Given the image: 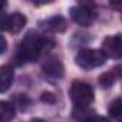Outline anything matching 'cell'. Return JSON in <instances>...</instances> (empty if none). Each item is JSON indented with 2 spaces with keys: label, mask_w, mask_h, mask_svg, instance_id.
Segmentation results:
<instances>
[{
  "label": "cell",
  "mask_w": 122,
  "mask_h": 122,
  "mask_svg": "<svg viewBox=\"0 0 122 122\" xmlns=\"http://www.w3.org/2000/svg\"><path fill=\"white\" fill-rule=\"evenodd\" d=\"M55 46V40L46 35L36 30H29L23 40L17 45L15 50L13 60L16 65H23L29 62H35L42 55H47Z\"/></svg>",
  "instance_id": "obj_1"
},
{
  "label": "cell",
  "mask_w": 122,
  "mask_h": 122,
  "mask_svg": "<svg viewBox=\"0 0 122 122\" xmlns=\"http://www.w3.org/2000/svg\"><path fill=\"white\" fill-rule=\"evenodd\" d=\"M69 96L73 108H88L95 99V92L92 85L83 81H73L69 88Z\"/></svg>",
  "instance_id": "obj_2"
},
{
  "label": "cell",
  "mask_w": 122,
  "mask_h": 122,
  "mask_svg": "<svg viewBox=\"0 0 122 122\" xmlns=\"http://www.w3.org/2000/svg\"><path fill=\"white\" fill-rule=\"evenodd\" d=\"M106 59L108 56L102 49H82L75 57V63L83 71H92L103 66Z\"/></svg>",
  "instance_id": "obj_3"
},
{
  "label": "cell",
  "mask_w": 122,
  "mask_h": 122,
  "mask_svg": "<svg viewBox=\"0 0 122 122\" xmlns=\"http://www.w3.org/2000/svg\"><path fill=\"white\" fill-rule=\"evenodd\" d=\"M71 19L79 25V26H91L95 19H96V12L93 10V5H86V3H79L76 6H72L69 9Z\"/></svg>",
  "instance_id": "obj_4"
},
{
  "label": "cell",
  "mask_w": 122,
  "mask_h": 122,
  "mask_svg": "<svg viewBox=\"0 0 122 122\" xmlns=\"http://www.w3.org/2000/svg\"><path fill=\"white\" fill-rule=\"evenodd\" d=\"M26 16L19 13V12H15L12 15H5L2 16V22H0V27L5 32H9L12 35H16L19 32L23 30V27L26 26Z\"/></svg>",
  "instance_id": "obj_5"
},
{
  "label": "cell",
  "mask_w": 122,
  "mask_h": 122,
  "mask_svg": "<svg viewBox=\"0 0 122 122\" xmlns=\"http://www.w3.org/2000/svg\"><path fill=\"white\" fill-rule=\"evenodd\" d=\"M42 72L49 79H60L65 75V66L56 56H47L42 65Z\"/></svg>",
  "instance_id": "obj_6"
},
{
  "label": "cell",
  "mask_w": 122,
  "mask_h": 122,
  "mask_svg": "<svg viewBox=\"0 0 122 122\" xmlns=\"http://www.w3.org/2000/svg\"><path fill=\"white\" fill-rule=\"evenodd\" d=\"M102 50L106 53L108 57L112 59H122V33L115 36H109L102 43Z\"/></svg>",
  "instance_id": "obj_7"
},
{
  "label": "cell",
  "mask_w": 122,
  "mask_h": 122,
  "mask_svg": "<svg viewBox=\"0 0 122 122\" xmlns=\"http://www.w3.org/2000/svg\"><path fill=\"white\" fill-rule=\"evenodd\" d=\"M39 26L43 30V33H62L66 30L68 23L63 16L57 15V16H52L46 20H42L39 23Z\"/></svg>",
  "instance_id": "obj_8"
},
{
  "label": "cell",
  "mask_w": 122,
  "mask_h": 122,
  "mask_svg": "<svg viewBox=\"0 0 122 122\" xmlns=\"http://www.w3.org/2000/svg\"><path fill=\"white\" fill-rule=\"evenodd\" d=\"M122 76V66H116V68H112V71L109 72H105L103 75L99 76V85L105 89L111 88L115 85L116 79Z\"/></svg>",
  "instance_id": "obj_9"
},
{
  "label": "cell",
  "mask_w": 122,
  "mask_h": 122,
  "mask_svg": "<svg viewBox=\"0 0 122 122\" xmlns=\"http://www.w3.org/2000/svg\"><path fill=\"white\" fill-rule=\"evenodd\" d=\"M13 79H15V73L10 66L5 65L0 68V91H2V93L9 91V88L13 83Z\"/></svg>",
  "instance_id": "obj_10"
},
{
  "label": "cell",
  "mask_w": 122,
  "mask_h": 122,
  "mask_svg": "<svg viewBox=\"0 0 122 122\" xmlns=\"http://www.w3.org/2000/svg\"><path fill=\"white\" fill-rule=\"evenodd\" d=\"M15 118V103H10L7 101L0 102V121L2 122H10Z\"/></svg>",
  "instance_id": "obj_11"
},
{
  "label": "cell",
  "mask_w": 122,
  "mask_h": 122,
  "mask_svg": "<svg viewBox=\"0 0 122 122\" xmlns=\"http://www.w3.org/2000/svg\"><path fill=\"white\" fill-rule=\"evenodd\" d=\"M72 115L78 122H88L89 119H92L96 115V112L92 111L89 106L88 108H73Z\"/></svg>",
  "instance_id": "obj_12"
},
{
  "label": "cell",
  "mask_w": 122,
  "mask_h": 122,
  "mask_svg": "<svg viewBox=\"0 0 122 122\" xmlns=\"http://www.w3.org/2000/svg\"><path fill=\"white\" fill-rule=\"evenodd\" d=\"M108 113L111 118H122V98H116L111 102Z\"/></svg>",
  "instance_id": "obj_13"
},
{
  "label": "cell",
  "mask_w": 122,
  "mask_h": 122,
  "mask_svg": "<svg viewBox=\"0 0 122 122\" xmlns=\"http://www.w3.org/2000/svg\"><path fill=\"white\" fill-rule=\"evenodd\" d=\"M13 99H15V105H16L17 108H20L22 111L27 109V106L30 105V99H29L26 95H16Z\"/></svg>",
  "instance_id": "obj_14"
},
{
  "label": "cell",
  "mask_w": 122,
  "mask_h": 122,
  "mask_svg": "<svg viewBox=\"0 0 122 122\" xmlns=\"http://www.w3.org/2000/svg\"><path fill=\"white\" fill-rule=\"evenodd\" d=\"M111 9H113L115 12H119L122 13V0H112V2L109 3Z\"/></svg>",
  "instance_id": "obj_15"
},
{
  "label": "cell",
  "mask_w": 122,
  "mask_h": 122,
  "mask_svg": "<svg viewBox=\"0 0 122 122\" xmlns=\"http://www.w3.org/2000/svg\"><path fill=\"white\" fill-rule=\"evenodd\" d=\"M42 101L43 102H46V103H55V98H53V95H50L49 92H43V95H42Z\"/></svg>",
  "instance_id": "obj_16"
},
{
  "label": "cell",
  "mask_w": 122,
  "mask_h": 122,
  "mask_svg": "<svg viewBox=\"0 0 122 122\" xmlns=\"http://www.w3.org/2000/svg\"><path fill=\"white\" fill-rule=\"evenodd\" d=\"M88 122H108V119L106 118H103V116H101V115H95L92 119H89Z\"/></svg>",
  "instance_id": "obj_17"
},
{
  "label": "cell",
  "mask_w": 122,
  "mask_h": 122,
  "mask_svg": "<svg viewBox=\"0 0 122 122\" xmlns=\"http://www.w3.org/2000/svg\"><path fill=\"white\" fill-rule=\"evenodd\" d=\"M2 53H5L6 52V39H5V36H2V50H0Z\"/></svg>",
  "instance_id": "obj_18"
},
{
  "label": "cell",
  "mask_w": 122,
  "mask_h": 122,
  "mask_svg": "<svg viewBox=\"0 0 122 122\" xmlns=\"http://www.w3.org/2000/svg\"><path fill=\"white\" fill-rule=\"evenodd\" d=\"M30 122H45L43 119H40V118H35V119H32Z\"/></svg>",
  "instance_id": "obj_19"
},
{
  "label": "cell",
  "mask_w": 122,
  "mask_h": 122,
  "mask_svg": "<svg viewBox=\"0 0 122 122\" xmlns=\"http://www.w3.org/2000/svg\"><path fill=\"white\" fill-rule=\"evenodd\" d=\"M119 122H122V119H121V121H119Z\"/></svg>",
  "instance_id": "obj_20"
}]
</instances>
